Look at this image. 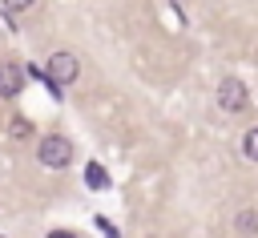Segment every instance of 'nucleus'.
<instances>
[{"label":"nucleus","mask_w":258,"mask_h":238,"mask_svg":"<svg viewBox=\"0 0 258 238\" xmlns=\"http://www.w3.org/2000/svg\"><path fill=\"white\" fill-rule=\"evenodd\" d=\"M77 73H81V65H77V56H73L69 48H56V52L48 56V89H52V93H60L64 85H73Z\"/></svg>","instance_id":"1"},{"label":"nucleus","mask_w":258,"mask_h":238,"mask_svg":"<svg viewBox=\"0 0 258 238\" xmlns=\"http://www.w3.org/2000/svg\"><path fill=\"white\" fill-rule=\"evenodd\" d=\"M36 157H40V165H44V169H64V165L73 161V145H69V137L48 133V137H40Z\"/></svg>","instance_id":"2"},{"label":"nucleus","mask_w":258,"mask_h":238,"mask_svg":"<svg viewBox=\"0 0 258 238\" xmlns=\"http://www.w3.org/2000/svg\"><path fill=\"white\" fill-rule=\"evenodd\" d=\"M218 105H222L226 113H242V109L250 105V93H246V85H242L238 77H226V81L218 85Z\"/></svg>","instance_id":"3"},{"label":"nucleus","mask_w":258,"mask_h":238,"mask_svg":"<svg viewBox=\"0 0 258 238\" xmlns=\"http://www.w3.org/2000/svg\"><path fill=\"white\" fill-rule=\"evenodd\" d=\"M20 89H24V69L16 61H0V97L12 101V97H20Z\"/></svg>","instance_id":"4"},{"label":"nucleus","mask_w":258,"mask_h":238,"mask_svg":"<svg viewBox=\"0 0 258 238\" xmlns=\"http://www.w3.org/2000/svg\"><path fill=\"white\" fill-rule=\"evenodd\" d=\"M85 182H89V190H109V169L97 165V161H89L85 165Z\"/></svg>","instance_id":"5"},{"label":"nucleus","mask_w":258,"mask_h":238,"mask_svg":"<svg viewBox=\"0 0 258 238\" xmlns=\"http://www.w3.org/2000/svg\"><path fill=\"white\" fill-rule=\"evenodd\" d=\"M8 137H12V141H28V137H32V121H28V117H12Z\"/></svg>","instance_id":"6"},{"label":"nucleus","mask_w":258,"mask_h":238,"mask_svg":"<svg viewBox=\"0 0 258 238\" xmlns=\"http://www.w3.org/2000/svg\"><path fill=\"white\" fill-rule=\"evenodd\" d=\"M234 226H238L242 234H250V238H254V234H258V210H242V214L234 218Z\"/></svg>","instance_id":"7"},{"label":"nucleus","mask_w":258,"mask_h":238,"mask_svg":"<svg viewBox=\"0 0 258 238\" xmlns=\"http://www.w3.org/2000/svg\"><path fill=\"white\" fill-rule=\"evenodd\" d=\"M242 153H246L250 161H258V125L246 129V137H242Z\"/></svg>","instance_id":"8"},{"label":"nucleus","mask_w":258,"mask_h":238,"mask_svg":"<svg viewBox=\"0 0 258 238\" xmlns=\"http://www.w3.org/2000/svg\"><path fill=\"white\" fill-rule=\"evenodd\" d=\"M36 8V0H4V12L8 16H24V12H32Z\"/></svg>","instance_id":"9"},{"label":"nucleus","mask_w":258,"mask_h":238,"mask_svg":"<svg viewBox=\"0 0 258 238\" xmlns=\"http://www.w3.org/2000/svg\"><path fill=\"white\" fill-rule=\"evenodd\" d=\"M48 238H77V234H73V230H52Z\"/></svg>","instance_id":"10"}]
</instances>
